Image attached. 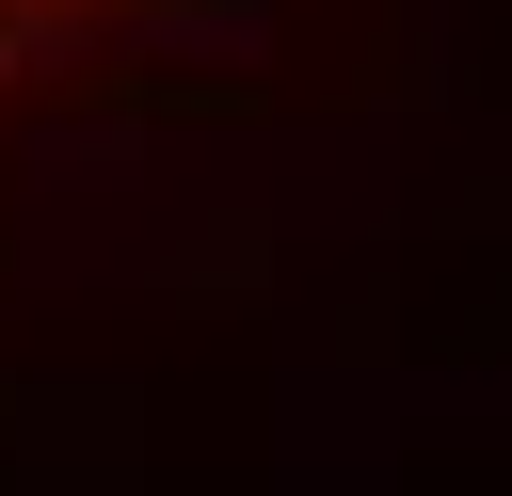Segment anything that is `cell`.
<instances>
[{
    "instance_id": "1",
    "label": "cell",
    "mask_w": 512,
    "mask_h": 496,
    "mask_svg": "<svg viewBox=\"0 0 512 496\" xmlns=\"http://www.w3.org/2000/svg\"><path fill=\"white\" fill-rule=\"evenodd\" d=\"M288 0H0V128L112 96V80H208L224 48H272Z\"/></svg>"
}]
</instances>
